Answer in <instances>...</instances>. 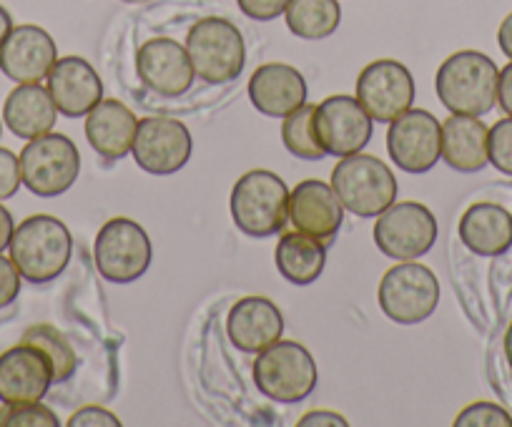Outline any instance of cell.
Here are the masks:
<instances>
[{
    "mask_svg": "<svg viewBox=\"0 0 512 427\" xmlns=\"http://www.w3.org/2000/svg\"><path fill=\"white\" fill-rule=\"evenodd\" d=\"M377 302L387 319L397 325H420L440 304V282L425 264L400 262L387 269L379 282Z\"/></svg>",
    "mask_w": 512,
    "mask_h": 427,
    "instance_id": "ba28073f",
    "label": "cell"
},
{
    "mask_svg": "<svg viewBox=\"0 0 512 427\" xmlns=\"http://www.w3.org/2000/svg\"><path fill=\"white\" fill-rule=\"evenodd\" d=\"M274 264L287 282L307 287L317 282L327 267V244L304 232L284 234L274 252Z\"/></svg>",
    "mask_w": 512,
    "mask_h": 427,
    "instance_id": "484cf974",
    "label": "cell"
},
{
    "mask_svg": "<svg viewBox=\"0 0 512 427\" xmlns=\"http://www.w3.org/2000/svg\"><path fill=\"white\" fill-rule=\"evenodd\" d=\"M289 222L297 232L309 234L329 247L344 222V206L334 194L332 184L307 179L289 191Z\"/></svg>",
    "mask_w": 512,
    "mask_h": 427,
    "instance_id": "ac0fdd59",
    "label": "cell"
},
{
    "mask_svg": "<svg viewBox=\"0 0 512 427\" xmlns=\"http://www.w3.org/2000/svg\"><path fill=\"white\" fill-rule=\"evenodd\" d=\"M457 234L477 257H500L512 247V214L490 201H480L462 214Z\"/></svg>",
    "mask_w": 512,
    "mask_h": 427,
    "instance_id": "cb8c5ba5",
    "label": "cell"
},
{
    "mask_svg": "<svg viewBox=\"0 0 512 427\" xmlns=\"http://www.w3.org/2000/svg\"><path fill=\"white\" fill-rule=\"evenodd\" d=\"M312 425H347V420H344L339 412H327V410H314V412H307V415L299 420V427H312Z\"/></svg>",
    "mask_w": 512,
    "mask_h": 427,
    "instance_id": "74e56055",
    "label": "cell"
},
{
    "mask_svg": "<svg viewBox=\"0 0 512 427\" xmlns=\"http://www.w3.org/2000/svg\"><path fill=\"white\" fill-rule=\"evenodd\" d=\"M487 154L490 164L500 174L512 176V116L500 119L487 134Z\"/></svg>",
    "mask_w": 512,
    "mask_h": 427,
    "instance_id": "4dcf8cb0",
    "label": "cell"
},
{
    "mask_svg": "<svg viewBox=\"0 0 512 427\" xmlns=\"http://www.w3.org/2000/svg\"><path fill=\"white\" fill-rule=\"evenodd\" d=\"M455 427H512V417L495 402H472L455 417Z\"/></svg>",
    "mask_w": 512,
    "mask_h": 427,
    "instance_id": "1f68e13d",
    "label": "cell"
},
{
    "mask_svg": "<svg viewBox=\"0 0 512 427\" xmlns=\"http://www.w3.org/2000/svg\"><path fill=\"white\" fill-rule=\"evenodd\" d=\"M284 21L297 38L322 41L337 33L342 23V6L339 0H289Z\"/></svg>",
    "mask_w": 512,
    "mask_h": 427,
    "instance_id": "4316f807",
    "label": "cell"
},
{
    "mask_svg": "<svg viewBox=\"0 0 512 427\" xmlns=\"http://www.w3.org/2000/svg\"><path fill=\"white\" fill-rule=\"evenodd\" d=\"M13 232H16V222H13V214L0 204V252L11 244Z\"/></svg>",
    "mask_w": 512,
    "mask_h": 427,
    "instance_id": "f35d334b",
    "label": "cell"
},
{
    "mask_svg": "<svg viewBox=\"0 0 512 427\" xmlns=\"http://www.w3.org/2000/svg\"><path fill=\"white\" fill-rule=\"evenodd\" d=\"M21 272L13 264V259L3 257L0 254V309H6L8 304L16 302V297L21 294Z\"/></svg>",
    "mask_w": 512,
    "mask_h": 427,
    "instance_id": "e575fe53",
    "label": "cell"
},
{
    "mask_svg": "<svg viewBox=\"0 0 512 427\" xmlns=\"http://www.w3.org/2000/svg\"><path fill=\"white\" fill-rule=\"evenodd\" d=\"M96 269L106 282L131 284L144 277L154 259V247L139 222L126 217L108 219L93 242Z\"/></svg>",
    "mask_w": 512,
    "mask_h": 427,
    "instance_id": "52a82bcc",
    "label": "cell"
},
{
    "mask_svg": "<svg viewBox=\"0 0 512 427\" xmlns=\"http://www.w3.org/2000/svg\"><path fill=\"white\" fill-rule=\"evenodd\" d=\"M314 134L327 156L359 154L372 141L374 121L357 96H329L314 109Z\"/></svg>",
    "mask_w": 512,
    "mask_h": 427,
    "instance_id": "4fadbf2b",
    "label": "cell"
},
{
    "mask_svg": "<svg viewBox=\"0 0 512 427\" xmlns=\"http://www.w3.org/2000/svg\"><path fill=\"white\" fill-rule=\"evenodd\" d=\"M21 176L31 194L53 199L76 184L81 174V151L68 136L48 134L31 139L21 151Z\"/></svg>",
    "mask_w": 512,
    "mask_h": 427,
    "instance_id": "9c48e42d",
    "label": "cell"
},
{
    "mask_svg": "<svg viewBox=\"0 0 512 427\" xmlns=\"http://www.w3.org/2000/svg\"><path fill=\"white\" fill-rule=\"evenodd\" d=\"M8 249L26 282L48 284L66 272L73 254V237L61 219L33 214L18 224Z\"/></svg>",
    "mask_w": 512,
    "mask_h": 427,
    "instance_id": "7a4b0ae2",
    "label": "cell"
},
{
    "mask_svg": "<svg viewBox=\"0 0 512 427\" xmlns=\"http://www.w3.org/2000/svg\"><path fill=\"white\" fill-rule=\"evenodd\" d=\"M497 103L507 116H512V61L500 71L497 81Z\"/></svg>",
    "mask_w": 512,
    "mask_h": 427,
    "instance_id": "8d00e7d4",
    "label": "cell"
},
{
    "mask_svg": "<svg viewBox=\"0 0 512 427\" xmlns=\"http://www.w3.org/2000/svg\"><path fill=\"white\" fill-rule=\"evenodd\" d=\"M11 31H13V18H11V13H8L6 8L0 6V46L6 43L8 33H11Z\"/></svg>",
    "mask_w": 512,
    "mask_h": 427,
    "instance_id": "60d3db41",
    "label": "cell"
},
{
    "mask_svg": "<svg viewBox=\"0 0 512 427\" xmlns=\"http://www.w3.org/2000/svg\"><path fill=\"white\" fill-rule=\"evenodd\" d=\"M231 219L246 237H274L289 219V189L269 169H251L231 189Z\"/></svg>",
    "mask_w": 512,
    "mask_h": 427,
    "instance_id": "3957f363",
    "label": "cell"
},
{
    "mask_svg": "<svg viewBox=\"0 0 512 427\" xmlns=\"http://www.w3.org/2000/svg\"><path fill=\"white\" fill-rule=\"evenodd\" d=\"M332 189L344 209L359 219L379 217L397 201V176L382 159L369 154L344 156L332 169Z\"/></svg>",
    "mask_w": 512,
    "mask_h": 427,
    "instance_id": "277c9868",
    "label": "cell"
},
{
    "mask_svg": "<svg viewBox=\"0 0 512 427\" xmlns=\"http://www.w3.org/2000/svg\"><path fill=\"white\" fill-rule=\"evenodd\" d=\"M374 244L384 257L395 262H412L420 259L435 247L437 219L420 201H397L387 206L374 224Z\"/></svg>",
    "mask_w": 512,
    "mask_h": 427,
    "instance_id": "30bf717a",
    "label": "cell"
},
{
    "mask_svg": "<svg viewBox=\"0 0 512 427\" xmlns=\"http://www.w3.org/2000/svg\"><path fill=\"white\" fill-rule=\"evenodd\" d=\"M254 385L264 397L282 405L307 400L319 382L312 352L292 340H279L256 355Z\"/></svg>",
    "mask_w": 512,
    "mask_h": 427,
    "instance_id": "5b68a950",
    "label": "cell"
},
{
    "mask_svg": "<svg viewBox=\"0 0 512 427\" xmlns=\"http://www.w3.org/2000/svg\"><path fill=\"white\" fill-rule=\"evenodd\" d=\"M21 184V159L11 149H0V201L16 196Z\"/></svg>",
    "mask_w": 512,
    "mask_h": 427,
    "instance_id": "d6a6232c",
    "label": "cell"
},
{
    "mask_svg": "<svg viewBox=\"0 0 512 427\" xmlns=\"http://www.w3.org/2000/svg\"><path fill=\"white\" fill-rule=\"evenodd\" d=\"M249 101L269 119H287L307 103V81L289 63H264L249 78Z\"/></svg>",
    "mask_w": 512,
    "mask_h": 427,
    "instance_id": "44dd1931",
    "label": "cell"
},
{
    "mask_svg": "<svg viewBox=\"0 0 512 427\" xmlns=\"http://www.w3.org/2000/svg\"><path fill=\"white\" fill-rule=\"evenodd\" d=\"M121 3H131V6H144V3H151V0H121Z\"/></svg>",
    "mask_w": 512,
    "mask_h": 427,
    "instance_id": "7bdbcfd3",
    "label": "cell"
},
{
    "mask_svg": "<svg viewBox=\"0 0 512 427\" xmlns=\"http://www.w3.org/2000/svg\"><path fill=\"white\" fill-rule=\"evenodd\" d=\"M136 73L141 83L156 96H184L194 86V66L186 46L174 38H151L136 53Z\"/></svg>",
    "mask_w": 512,
    "mask_h": 427,
    "instance_id": "9a60e30c",
    "label": "cell"
},
{
    "mask_svg": "<svg viewBox=\"0 0 512 427\" xmlns=\"http://www.w3.org/2000/svg\"><path fill=\"white\" fill-rule=\"evenodd\" d=\"M51 385L53 367L41 347L21 342L0 355V402L3 405L41 402Z\"/></svg>",
    "mask_w": 512,
    "mask_h": 427,
    "instance_id": "2e32d148",
    "label": "cell"
},
{
    "mask_svg": "<svg viewBox=\"0 0 512 427\" xmlns=\"http://www.w3.org/2000/svg\"><path fill=\"white\" fill-rule=\"evenodd\" d=\"M505 357H507V365L512 367V322L505 332Z\"/></svg>",
    "mask_w": 512,
    "mask_h": 427,
    "instance_id": "b9f144b4",
    "label": "cell"
},
{
    "mask_svg": "<svg viewBox=\"0 0 512 427\" xmlns=\"http://www.w3.org/2000/svg\"><path fill=\"white\" fill-rule=\"evenodd\" d=\"M136 114L118 98H103L86 116V139L91 149L106 161H118L131 154L136 136Z\"/></svg>",
    "mask_w": 512,
    "mask_h": 427,
    "instance_id": "7402d4cb",
    "label": "cell"
},
{
    "mask_svg": "<svg viewBox=\"0 0 512 427\" xmlns=\"http://www.w3.org/2000/svg\"><path fill=\"white\" fill-rule=\"evenodd\" d=\"M239 11L251 21H274V18L284 16L289 0H236Z\"/></svg>",
    "mask_w": 512,
    "mask_h": 427,
    "instance_id": "836d02e7",
    "label": "cell"
},
{
    "mask_svg": "<svg viewBox=\"0 0 512 427\" xmlns=\"http://www.w3.org/2000/svg\"><path fill=\"white\" fill-rule=\"evenodd\" d=\"M186 53L196 78L211 86L231 83L246 63V43L239 28L226 18H201L186 36Z\"/></svg>",
    "mask_w": 512,
    "mask_h": 427,
    "instance_id": "8992f818",
    "label": "cell"
},
{
    "mask_svg": "<svg viewBox=\"0 0 512 427\" xmlns=\"http://www.w3.org/2000/svg\"><path fill=\"white\" fill-rule=\"evenodd\" d=\"M61 420L51 407L41 402H21V405H3L0 427H58Z\"/></svg>",
    "mask_w": 512,
    "mask_h": 427,
    "instance_id": "f546056e",
    "label": "cell"
},
{
    "mask_svg": "<svg viewBox=\"0 0 512 427\" xmlns=\"http://www.w3.org/2000/svg\"><path fill=\"white\" fill-rule=\"evenodd\" d=\"M497 43H500V51L512 61V13H507L505 21L497 28Z\"/></svg>",
    "mask_w": 512,
    "mask_h": 427,
    "instance_id": "ab89813d",
    "label": "cell"
},
{
    "mask_svg": "<svg viewBox=\"0 0 512 427\" xmlns=\"http://www.w3.org/2000/svg\"><path fill=\"white\" fill-rule=\"evenodd\" d=\"M387 151L405 174H427L442 159V124L425 109L405 111L390 124Z\"/></svg>",
    "mask_w": 512,
    "mask_h": 427,
    "instance_id": "5bb4252c",
    "label": "cell"
},
{
    "mask_svg": "<svg viewBox=\"0 0 512 427\" xmlns=\"http://www.w3.org/2000/svg\"><path fill=\"white\" fill-rule=\"evenodd\" d=\"M48 93L58 114L81 119L103 101V81L86 58L66 56L58 58L48 73Z\"/></svg>",
    "mask_w": 512,
    "mask_h": 427,
    "instance_id": "d6986e66",
    "label": "cell"
},
{
    "mask_svg": "<svg viewBox=\"0 0 512 427\" xmlns=\"http://www.w3.org/2000/svg\"><path fill=\"white\" fill-rule=\"evenodd\" d=\"M58 61V46L41 26H13L0 46V71L16 83H41Z\"/></svg>",
    "mask_w": 512,
    "mask_h": 427,
    "instance_id": "e0dca14e",
    "label": "cell"
},
{
    "mask_svg": "<svg viewBox=\"0 0 512 427\" xmlns=\"http://www.w3.org/2000/svg\"><path fill=\"white\" fill-rule=\"evenodd\" d=\"M28 345H36L46 352L53 367V382H66L76 375L78 355L71 347L68 337L53 325H33L23 332V340Z\"/></svg>",
    "mask_w": 512,
    "mask_h": 427,
    "instance_id": "83f0119b",
    "label": "cell"
},
{
    "mask_svg": "<svg viewBox=\"0 0 512 427\" xmlns=\"http://www.w3.org/2000/svg\"><path fill=\"white\" fill-rule=\"evenodd\" d=\"M194 151L186 124L171 116H146L139 121L131 146L136 166L151 176H171L184 169Z\"/></svg>",
    "mask_w": 512,
    "mask_h": 427,
    "instance_id": "8fae6325",
    "label": "cell"
},
{
    "mask_svg": "<svg viewBox=\"0 0 512 427\" xmlns=\"http://www.w3.org/2000/svg\"><path fill=\"white\" fill-rule=\"evenodd\" d=\"M487 129L480 116L452 114L442 124V159L457 174H477L490 164Z\"/></svg>",
    "mask_w": 512,
    "mask_h": 427,
    "instance_id": "d4e9b609",
    "label": "cell"
},
{
    "mask_svg": "<svg viewBox=\"0 0 512 427\" xmlns=\"http://www.w3.org/2000/svg\"><path fill=\"white\" fill-rule=\"evenodd\" d=\"M226 335L236 350L259 355L284 335V314L272 299L244 297L231 307L226 319Z\"/></svg>",
    "mask_w": 512,
    "mask_h": 427,
    "instance_id": "ffe728a7",
    "label": "cell"
},
{
    "mask_svg": "<svg viewBox=\"0 0 512 427\" xmlns=\"http://www.w3.org/2000/svg\"><path fill=\"white\" fill-rule=\"evenodd\" d=\"M56 119V103L41 83H18L3 103V121L18 139L31 141L48 134L56 126Z\"/></svg>",
    "mask_w": 512,
    "mask_h": 427,
    "instance_id": "603a6c76",
    "label": "cell"
},
{
    "mask_svg": "<svg viewBox=\"0 0 512 427\" xmlns=\"http://www.w3.org/2000/svg\"><path fill=\"white\" fill-rule=\"evenodd\" d=\"M0 136H3V124H0Z\"/></svg>",
    "mask_w": 512,
    "mask_h": 427,
    "instance_id": "ee69618b",
    "label": "cell"
},
{
    "mask_svg": "<svg viewBox=\"0 0 512 427\" xmlns=\"http://www.w3.org/2000/svg\"><path fill=\"white\" fill-rule=\"evenodd\" d=\"M500 68L480 51H457L435 76V91L450 114L485 116L495 109Z\"/></svg>",
    "mask_w": 512,
    "mask_h": 427,
    "instance_id": "6da1fadb",
    "label": "cell"
},
{
    "mask_svg": "<svg viewBox=\"0 0 512 427\" xmlns=\"http://www.w3.org/2000/svg\"><path fill=\"white\" fill-rule=\"evenodd\" d=\"M357 101L377 124H392L397 116L412 109L415 78L410 68L392 58L372 61L357 78Z\"/></svg>",
    "mask_w": 512,
    "mask_h": 427,
    "instance_id": "7c38bea8",
    "label": "cell"
},
{
    "mask_svg": "<svg viewBox=\"0 0 512 427\" xmlns=\"http://www.w3.org/2000/svg\"><path fill=\"white\" fill-rule=\"evenodd\" d=\"M68 425L71 427H93V425H108V427H118L121 425V420H118L113 412L103 410V407H96V405H88V407H81V410L76 412V415L68 420Z\"/></svg>",
    "mask_w": 512,
    "mask_h": 427,
    "instance_id": "d590c367",
    "label": "cell"
},
{
    "mask_svg": "<svg viewBox=\"0 0 512 427\" xmlns=\"http://www.w3.org/2000/svg\"><path fill=\"white\" fill-rule=\"evenodd\" d=\"M314 109H317L314 103H304L297 111H292L282 124L284 146H287L289 154L304 161H319L327 156L322 144L317 141V134H314Z\"/></svg>",
    "mask_w": 512,
    "mask_h": 427,
    "instance_id": "f1b7e54d",
    "label": "cell"
}]
</instances>
